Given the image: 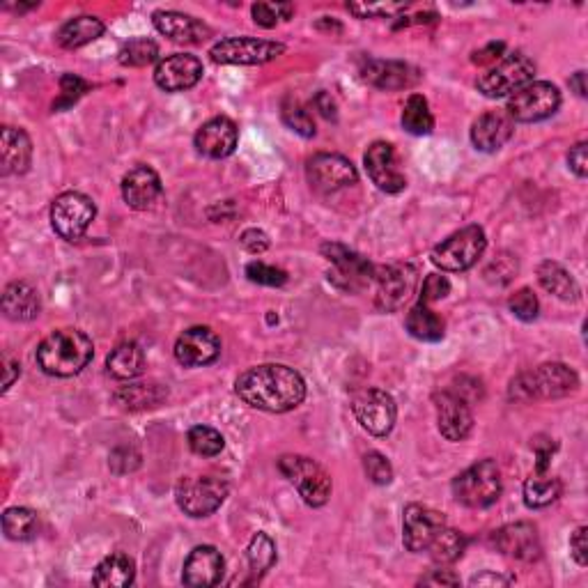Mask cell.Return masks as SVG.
Here are the masks:
<instances>
[{
	"instance_id": "obj_1",
	"label": "cell",
	"mask_w": 588,
	"mask_h": 588,
	"mask_svg": "<svg viewBox=\"0 0 588 588\" xmlns=\"http://www.w3.org/2000/svg\"><path fill=\"white\" fill-rule=\"evenodd\" d=\"M235 393L260 412L285 414L306 398V382L297 370L283 363H262L244 370L235 382Z\"/></svg>"
},
{
	"instance_id": "obj_2",
	"label": "cell",
	"mask_w": 588,
	"mask_h": 588,
	"mask_svg": "<svg viewBox=\"0 0 588 588\" xmlns=\"http://www.w3.org/2000/svg\"><path fill=\"white\" fill-rule=\"evenodd\" d=\"M95 357V345L81 329H58L37 347V363L51 377H74Z\"/></svg>"
},
{
	"instance_id": "obj_3",
	"label": "cell",
	"mask_w": 588,
	"mask_h": 588,
	"mask_svg": "<svg viewBox=\"0 0 588 588\" xmlns=\"http://www.w3.org/2000/svg\"><path fill=\"white\" fill-rule=\"evenodd\" d=\"M579 389V377L566 363H543L536 370L517 375L510 382L508 396L517 402L559 400Z\"/></svg>"
},
{
	"instance_id": "obj_4",
	"label": "cell",
	"mask_w": 588,
	"mask_h": 588,
	"mask_svg": "<svg viewBox=\"0 0 588 588\" xmlns=\"http://www.w3.org/2000/svg\"><path fill=\"white\" fill-rule=\"evenodd\" d=\"M453 497L467 508H490L501 497V471L497 462L481 460L455 476Z\"/></svg>"
},
{
	"instance_id": "obj_5",
	"label": "cell",
	"mask_w": 588,
	"mask_h": 588,
	"mask_svg": "<svg viewBox=\"0 0 588 588\" xmlns=\"http://www.w3.org/2000/svg\"><path fill=\"white\" fill-rule=\"evenodd\" d=\"M536 76V65L529 56H524L522 51L508 53L499 60L497 65H492L485 74L478 76L476 88L483 92L485 97L499 99L515 95L517 90H522L524 85H529Z\"/></svg>"
},
{
	"instance_id": "obj_6",
	"label": "cell",
	"mask_w": 588,
	"mask_h": 588,
	"mask_svg": "<svg viewBox=\"0 0 588 588\" xmlns=\"http://www.w3.org/2000/svg\"><path fill=\"white\" fill-rule=\"evenodd\" d=\"M278 469L288 481L297 487L299 497L304 499V504L311 508H320L331 497V476L322 464L306 458V455H283L278 460Z\"/></svg>"
},
{
	"instance_id": "obj_7",
	"label": "cell",
	"mask_w": 588,
	"mask_h": 588,
	"mask_svg": "<svg viewBox=\"0 0 588 588\" xmlns=\"http://www.w3.org/2000/svg\"><path fill=\"white\" fill-rule=\"evenodd\" d=\"M230 492L228 481L221 476H189L182 478L175 487V499L177 506L184 510V515L189 517H207L216 513L223 506Z\"/></svg>"
},
{
	"instance_id": "obj_8",
	"label": "cell",
	"mask_w": 588,
	"mask_h": 588,
	"mask_svg": "<svg viewBox=\"0 0 588 588\" xmlns=\"http://www.w3.org/2000/svg\"><path fill=\"white\" fill-rule=\"evenodd\" d=\"M487 246L485 230L481 226H467L451 237L444 239L435 251H432V262L441 272H467L483 258Z\"/></svg>"
},
{
	"instance_id": "obj_9",
	"label": "cell",
	"mask_w": 588,
	"mask_h": 588,
	"mask_svg": "<svg viewBox=\"0 0 588 588\" xmlns=\"http://www.w3.org/2000/svg\"><path fill=\"white\" fill-rule=\"evenodd\" d=\"M375 306L382 313H396L412 299L419 285V269L409 262H398V265H386L375 269Z\"/></svg>"
},
{
	"instance_id": "obj_10",
	"label": "cell",
	"mask_w": 588,
	"mask_h": 588,
	"mask_svg": "<svg viewBox=\"0 0 588 588\" xmlns=\"http://www.w3.org/2000/svg\"><path fill=\"white\" fill-rule=\"evenodd\" d=\"M561 106V92L549 81H531L508 99V118L513 122H540L552 118Z\"/></svg>"
},
{
	"instance_id": "obj_11",
	"label": "cell",
	"mask_w": 588,
	"mask_h": 588,
	"mask_svg": "<svg viewBox=\"0 0 588 588\" xmlns=\"http://www.w3.org/2000/svg\"><path fill=\"white\" fill-rule=\"evenodd\" d=\"M97 207L92 198L79 191H67L53 200L51 205V226L67 242H76L88 232L90 223L95 221Z\"/></svg>"
},
{
	"instance_id": "obj_12",
	"label": "cell",
	"mask_w": 588,
	"mask_h": 588,
	"mask_svg": "<svg viewBox=\"0 0 588 588\" xmlns=\"http://www.w3.org/2000/svg\"><path fill=\"white\" fill-rule=\"evenodd\" d=\"M285 46L281 42L258 40V37H226L210 49L216 65H265L281 58Z\"/></svg>"
},
{
	"instance_id": "obj_13",
	"label": "cell",
	"mask_w": 588,
	"mask_h": 588,
	"mask_svg": "<svg viewBox=\"0 0 588 588\" xmlns=\"http://www.w3.org/2000/svg\"><path fill=\"white\" fill-rule=\"evenodd\" d=\"M306 177L311 189L329 196V193L343 191L347 187H354L359 182V173L354 164L343 154L320 152L313 154L306 164Z\"/></svg>"
},
{
	"instance_id": "obj_14",
	"label": "cell",
	"mask_w": 588,
	"mask_h": 588,
	"mask_svg": "<svg viewBox=\"0 0 588 588\" xmlns=\"http://www.w3.org/2000/svg\"><path fill=\"white\" fill-rule=\"evenodd\" d=\"M352 412L359 425L373 437H386L398 419V407L391 393L384 389H363L354 396Z\"/></svg>"
},
{
	"instance_id": "obj_15",
	"label": "cell",
	"mask_w": 588,
	"mask_h": 588,
	"mask_svg": "<svg viewBox=\"0 0 588 588\" xmlns=\"http://www.w3.org/2000/svg\"><path fill=\"white\" fill-rule=\"evenodd\" d=\"M446 526V517L439 510L421 504H409L402 513V543L412 554L428 552L432 540Z\"/></svg>"
},
{
	"instance_id": "obj_16",
	"label": "cell",
	"mask_w": 588,
	"mask_h": 588,
	"mask_svg": "<svg viewBox=\"0 0 588 588\" xmlns=\"http://www.w3.org/2000/svg\"><path fill=\"white\" fill-rule=\"evenodd\" d=\"M322 255L334 265V274L331 276L343 290H361L363 285H368L375 278V267L363 255L347 249L343 244L327 242L322 246Z\"/></svg>"
},
{
	"instance_id": "obj_17",
	"label": "cell",
	"mask_w": 588,
	"mask_h": 588,
	"mask_svg": "<svg viewBox=\"0 0 588 588\" xmlns=\"http://www.w3.org/2000/svg\"><path fill=\"white\" fill-rule=\"evenodd\" d=\"M363 164H366L370 180H373V184L379 191L384 193L405 191L407 187L405 173L400 170L398 152L391 143L377 141L370 145L366 154H363Z\"/></svg>"
},
{
	"instance_id": "obj_18",
	"label": "cell",
	"mask_w": 588,
	"mask_h": 588,
	"mask_svg": "<svg viewBox=\"0 0 588 588\" xmlns=\"http://www.w3.org/2000/svg\"><path fill=\"white\" fill-rule=\"evenodd\" d=\"M492 545L497 547V552L524 563L538 561L540 554H543L538 529L529 522H515V524L501 526V529L492 533Z\"/></svg>"
},
{
	"instance_id": "obj_19",
	"label": "cell",
	"mask_w": 588,
	"mask_h": 588,
	"mask_svg": "<svg viewBox=\"0 0 588 588\" xmlns=\"http://www.w3.org/2000/svg\"><path fill=\"white\" fill-rule=\"evenodd\" d=\"M221 354V340L210 327H191L182 331L175 343V359L184 368L210 366Z\"/></svg>"
},
{
	"instance_id": "obj_20",
	"label": "cell",
	"mask_w": 588,
	"mask_h": 588,
	"mask_svg": "<svg viewBox=\"0 0 588 588\" xmlns=\"http://www.w3.org/2000/svg\"><path fill=\"white\" fill-rule=\"evenodd\" d=\"M203 63L191 53H173L164 60H159L154 69V83L166 92H187L196 88L203 79Z\"/></svg>"
},
{
	"instance_id": "obj_21",
	"label": "cell",
	"mask_w": 588,
	"mask_h": 588,
	"mask_svg": "<svg viewBox=\"0 0 588 588\" xmlns=\"http://www.w3.org/2000/svg\"><path fill=\"white\" fill-rule=\"evenodd\" d=\"M435 409L441 437L448 441H462L471 435V430H474V414H471L469 402L462 400L458 393H453L451 389L437 393Z\"/></svg>"
},
{
	"instance_id": "obj_22",
	"label": "cell",
	"mask_w": 588,
	"mask_h": 588,
	"mask_svg": "<svg viewBox=\"0 0 588 588\" xmlns=\"http://www.w3.org/2000/svg\"><path fill=\"white\" fill-rule=\"evenodd\" d=\"M239 143V129L230 118H212L207 120L205 125H200L196 131V138H193V145L196 150L207 159H226L235 152Z\"/></svg>"
},
{
	"instance_id": "obj_23",
	"label": "cell",
	"mask_w": 588,
	"mask_h": 588,
	"mask_svg": "<svg viewBox=\"0 0 588 588\" xmlns=\"http://www.w3.org/2000/svg\"><path fill=\"white\" fill-rule=\"evenodd\" d=\"M363 81L373 85L377 90H407L419 83V69L398 60H377L368 58L361 65Z\"/></svg>"
},
{
	"instance_id": "obj_24",
	"label": "cell",
	"mask_w": 588,
	"mask_h": 588,
	"mask_svg": "<svg viewBox=\"0 0 588 588\" xmlns=\"http://www.w3.org/2000/svg\"><path fill=\"white\" fill-rule=\"evenodd\" d=\"M164 187H161V177L157 170L150 166H134L129 173L122 177V198L125 203L136 212H145L154 207V203L161 198Z\"/></svg>"
},
{
	"instance_id": "obj_25",
	"label": "cell",
	"mask_w": 588,
	"mask_h": 588,
	"mask_svg": "<svg viewBox=\"0 0 588 588\" xmlns=\"http://www.w3.org/2000/svg\"><path fill=\"white\" fill-rule=\"evenodd\" d=\"M223 570H226V561H223L219 549L200 545L184 561L182 582L191 588H210L221 582Z\"/></svg>"
},
{
	"instance_id": "obj_26",
	"label": "cell",
	"mask_w": 588,
	"mask_h": 588,
	"mask_svg": "<svg viewBox=\"0 0 588 588\" xmlns=\"http://www.w3.org/2000/svg\"><path fill=\"white\" fill-rule=\"evenodd\" d=\"M515 131L506 111H487L471 125V143L481 152H499Z\"/></svg>"
},
{
	"instance_id": "obj_27",
	"label": "cell",
	"mask_w": 588,
	"mask_h": 588,
	"mask_svg": "<svg viewBox=\"0 0 588 588\" xmlns=\"http://www.w3.org/2000/svg\"><path fill=\"white\" fill-rule=\"evenodd\" d=\"M33 161V143L23 129L3 127L0 131V173L23 175Z\"/></svg>"
},
{
	"instance_id": "obj_28",
	"label": "cell",
	"mask_w": 588,
	"mask_h": 588,
	"mask_svg": "<svg viewBox=\"0 0 588 588\" xmlns=\"http://www.w3.org/2000/svg\"><path fill=\"white\" fill-rule=\"evenodd\" d=\"M152 23L161 35H166L168 40H173L177 44H198L207 40V35L212 33L203 21L193 19L189 17V14L173 12V10L154 12Z\"/></svg>"
},
{
	"instance_id": "obj_29",
	"label": "cell",
	"mask_w": 588,
	"mask_h": 588,
	"mask_svg": "<svg viewBox=\"0 0 588 588\" xmlns=\"http://www.w3.org/2000/svg\"><path fill=\"white\" fill-rule=\"evenodd\" d=\"M42 311L40 294L33 285L17 281L10 283L3 292V313L14 322H30Z\"/></svg>"
},
{
	"instance_id": "obj_30",
	"label": "cell",
	"mask_w": 588,
	"mask_h": 588,
	"mask_svg": "<svg viewBox=\"0 0 588 588\" xmlns=\"http://www.w3.org/2000/svg\"><path fill=\"white\" fill-rule=\"evenodd\" d=\"M136 579V563L125 552H115L99 563L92 575V584L99 588H125Z\"/></svg>"
},
{
	"instance_id": "obj_31",
	"label": "cell",
	"mask_w": 588,
	"mask_h": 588,
	"mask_svg": "<svg viewBox=\"0 0 588 588\" xmlns=\"http://www.w3.org/2000/svg\"><path fill=\"white\" fill-rule=\"evenodd\" d=\"M106 368H108V373H111L115 379H122V382L136 379L145 368L143 347L134 343V340L120 343L111 354H108Z\"/></svg>"
},
{
	"instance_id": "obj_32",
	"label": "cell",
	"mask_w": 588,
	"mask_h": 588,
	"mask_svg": "<svg viewBox=\"0 0 588 588\" xmlns=\"http://www.w3.org/2000/svg\"><path fill=\"white\" fill-rule=\"evenodd\" d=\"M104 21L97 17H90V14H83V17L69 19L63 28L58 30L56 40L63 49H81V46L99 40L104 35Z\"/></svg>"
},
{
	"instance_id": "obj_33",
	"label": "cell",
	"mask_w": 588,
	"mask_h": 588,
	"mask_svg": "<svg viewBox=\"0 0 588 588\" xmlns=\"http://www.w3.org/2000/svg\"><path fill=\"white\" fill-rule=\"evenodd\" d=\"M405 329L409 331V336L423 340V343H439V340L446 336L444 320H441L428 304H416L412 311L407 313Z\"/></svg>"
},
{
	"instance_id": "obj_34",
	"label": "cell",
	"mask_w": 588,
	"mask_h": 588,
	"mask_svg": "<svg viewBox=\"0 0 588 588\" xmlns=\"http://www.w3.org/2000/svg\"><path fill=\"white\" fill-rule=\"evenodd\" d=\"M538 281L549 294H554V297H559L561 301H577L579 294H582L575 278H572L568 269L561 267L559 262H543V265L538 267Z\"/></svg>"
},
{
	"instance_id": "obj_35",
	"label": "cell",
	"mask_w": 588,
	"mask_h": 588,
	"mask_svg": "<svg viewBox=\"0 0 588 588\" xmlns=\"http://www.w3.org/2000/svg\"><path fill=\"white\" fill-rule=\"evenodd\" d=\"M563 485L556 476H549L547 471H536L526 478L524 483V504L529 508H547L561 497Z\"/></svg>"
},
{
	"instance_id": "obj_36",
	"label": "cell",
	"mask_w": 588,
	"mask_h": 588,
	"mask_svg": "<svg viewBox=\"0 0 588 588\" xmlns=\"http://www.w3.org/2000/svg\"><path fill=\"white\" fill-rule=\"evenodd\" d=\"M402 129L412 136H428L435 129V115L430 111L428 99L419 92L409 95L405 108H402Z\"/></svg>"
},
{
	"instance_id": "obj_37",
	"label": "cell",
	"mask_w": 588,
	"mask_h": 588,
	"mask_svg": "<svg viewBox=\"0 0 588 588\" xmlns=\"http://www.w3.org/2000/svg\"><path fill=\"white\" fill-rule=\"evenodd\" d=\"M40 531V517L35 510L30 508H7L3 513V533L5 538L14 540V543H26L33 540Z\"/></svg>"
},
{
	"instance_id": "obj_38",
	"label": "cell",
	"mask_w": 588,
	"mask_h": 588,
	"mask_svg": "<svg viewBox=\"0 0 588 588\" xmlns=\"http://www.w3.org/2000/svg\"><path fill=\"white\" fill-rule=\"evenodd\" d=\"M467 549V536L462 531H455L451 526H444L437 533V538L432 540L430 545V556L435 563H441V566H448V563H455L464 554Z\"/></svg>"
},
{
	"instance_id": "obj_39",
	"label": "cell",
	"mask_w": 588,
	"mask_h": 588,
	"mask_svg": "<svg viewBox=\"0 0 588 588\" xmlns=\"http://www.w3.org/2000/svg\"><path fill=\"white\" fill-rule=\"evenodd\" d=\"M246 559H249V568L253 579H260L262 575H267L269 570L276 566V543L267 533H255L249 543V549H246Z\"/></svg>"
},
{
	"instance_id": "obj_40",
	"label": "cell",
	"mask_w": 588,
	"mask_h": 588,
	"mask_svg": "<svg viewBox=\"0 0 588 588\" xmlns=\"http://www.w3.org/2000/svg\"><path fill=\"white\" fill-rule=\"evenodd\" d=\"M189 448L200 458H216L226 446V439L219 430L210 428V425H193L189 430Z\"/></svg>"
},
{
	"instance_id": "obj_41",
	"label": "cell",
	"mask_w": 588,
	"mask_h": 588,
	"mask_svg": "<svg viewBox=\"0 0 588 588\" xmlns=\"http://www.w3.org/2000/svg\"><path fill=\"white\" fill-rule=\"evenodd\" d=\"M164 396L166 393L161 391L159 386L131 384V386H125V389H120L118 393H115V400L129 409H143V407L159 405V402L164 400Z\"/></svg>"
},
{
	"instance_id": "obj_42",
	"label": "cell",
	"mask_w": 588,
	"mask_h": 588,
	"mask_svg": "<svg viewBox=\"0 0 588 588\" xmlns=\"http://www.w3.org/2000/svg\"><path fill=\"white\" fill-rule=\"evenodd\" d=\"M157 58H159V46H157V42L147 40V37H136V40H129L118 53L120 65H125V67H145V65L154 63Z\"/></svg>"
},
{
	"instance_id": "obj_43",
	"label": "cell",
	"mask_w": 588,
	"mask_h": 588,
	"mask_svg": "<svg viewBox=\"0 0 588 588\" xmlns=\"http://www.w3.org/2000/svg\"><path fill=\"white\" fill-rule=\"evenodd\" d=\"M283 122L288 125L292 131H297L299 136L311 138L315 136V120L308 108L299 102V99H285L283 102Z\"/></svg>"
},
{
	"instance_id": "obj_44",
	"label": "cell",
	"mask_w": 588,
	"mask_h": 588,
	"mask_svg": "<svg viewBox=\"0 0 588 588\" xmlns=\"http://www.w3.org/2000/svg\"><path fill=\"white\" fill-rule=\"evenodd\" d=\"M253 21L262 28H274L281 21H288L294 14L292 3H255L251 7Z\"/></svg>"
},
{
	"instance_id": "obj_45",
	"label": "cell",
	"mask_w": 588,
	"mask_h": 588,
	"mask_svg": "<svg viewBox=\"0 0 588 588\" xmlns=\"http://www.w3.org/2000/svg\"><path fill=\"white\" fill-rule=\"evenodd\" d=\"M90 85L85 83L81 76L76 74H65L63 79H60V97L58 102L53 104V111H65V108L74 106L79 99L88 92Z\"/></svg>"
},
{
	"instance_id": "obj_46",
	"label": "cell",
	"mask_w": 588,
	"mask_h": 588,
	"mask_svg": "<svg viewBox=\"0 0 588 588\" xmlns=\"http://www.w3.org/2000/svg\"><path fill=\"white\" fill-rule=\"evenodd\" d=\"M508 308L510 313H513L517 320L522 322H533L538 317L540 311V301L536 294H533L529 288H522L517 290L513 297L508 299Z\"/></svg>"
},
{
	"instance_id": "obj_47",
	"label": "cell",
	"mask_w": 588,
	"mask_h": 588,
	"mask_svg": "<svg viewBox=\"0 0 588 588\" xmlns=\"http://www.w3.org/2000/svg\"><path fill=\"white\" fill-rule=\"evenodd\" d=\"M246 278H249L251 283L267 285V288H281V285H285V281H288V274H285L283 269L265 265V262L258 260L246 265Z\"/></svg>"
},
{
	"instance_id": "obj_48",
	"label": "cell",
	"mask_w": 588,
	"mask_h": 588,
	"mask_svg": "<svg viewBox=\"0 0 588 588\" xmlns=\"http://www.w3.org/2000/svg\"><path fill=\"white\" fill-rule=\"evenodd\" d=\"M363 471H366V476L373 481L375 485H391L393 481V467L391 462L384 458L382 453H368L366 458H363Z\"/></svg>"
},
{
	"instance_id": "obj_49",
	"label": "cell",
	"mask_w": 588,
	"mask_h": 588,
	"mask_svg": "<svg viewBox=\"0 0 588 588\" xmlns=\"http://www.w3.org/2000/svg\"><path fill=\"white\" fill-rule=\"evenodd\" d=\"M347 10L357 14L359 19H373V17H396L398 12L407 10V3H377V5H347Z\"/></svg>"
},
{
	"instance_id": "obj_50",
	"label": "cell",
	"mask_w": 588,
	"mask_h": 588,
	"mask_svg": "<svg viewBox=\"0 0 588 588\" xmlns=\"http://www.w3.org/2000/svg\"><path fill=\"white\" fill-rule=\"evenodd\" d=\"M451 294V281L441 274H430L423 281L421 288V304H435V301L446 299Z\"/></svg>"
},
{
	"instance_id": "obj_51",
	"label": "cell",
	"mask_w": 588,
	"mask_h": 588,
	"mask_svg": "<svg viewBox=\"0 0 588 588\" xmlns=\"http://www.w3.org/2000/svg\"><path fill=\"white\" fill-rule=\"evenodd\" d=\"M570 554H572V559L577 561V566H582V568L588 566V529L586 526H579V529L572 533Z\"/></svg>"
},
{
	"instance_id": "obj_52",
	"label": "cell",
	"mask_w": 588,
	"mask_h": 588,
	"mask_svg": "<svg viewBox=\"0 0 588 588\" xmlns=\"http://www.w3.org/2000/svg\"><path fill=\"white\" fill-rule=\"evenodd\" d=\"M239 242H242L244 249L249 251V253H253V255H260V253H265L269 249L267 235L262 230H255V228L246 230L244 235H242V239H239Z\"/></svg>"
},
{
	"instance_id": "obj_53",
	"label": "cell",
	"mask_w": 588,
	"mask_h": 588,
	"mask_svg": "<svg viewBox=\"0 0 588 588\" xmlns=\"http://www.w3.org/2000/svg\"><path fill=\"white\" fill-rule=\"evenodd\" d=\"M586 143H577L572 150L568 152V166L572 173H575L577 177H584L588 175V154H586Z\"/></svg>"
},
{
	"instance_id": "obj_54",
	"label": "cell",
	"mask_w": 588,
	"mask_h": 588,
	"mask_svg": "<svg viewBox=\"0 0 588 588\" xmlns=\"http://www.w3.org/2000/svg\"><path fill=\"white\" fill-rule=\"evenodd\" d=\"M504 51H506L504 42H492V44H487L485 49L476 51L474 58H471V60H474L476 65H497L501 60V56H504Z\"/></svg>"
},
{
	"instance_id": "obj_55",
	"label": "cell",
	"mask_w": 588,
	"mask_h": 588,
	"mask_svg": "<svg viewBox=\"0 0 588 588\" xmlns=\"http://www.w3.org/2000/svg\"><path fill=\"white\" fill-rule=\"evenodd\" d=\"M421 586H460V577L451 570H432L428 577H423Z\"/></svg>"
},
{
	"instance_id": "obj_56",
	"label": "cell",
	"mask_w": 588,
	"mask_h": 588,
	"mask_svg": "<svg viewBox=\"0 0 588 588\" xmlns=\"http://www.w3.org/2000/svg\"><path fill=\"white\" fill-rule=\"evenodd\" d=\"M3 373H5V379H3V393L12 389V384L17 382L19 375H21V366L19 361H14L10 357L3 359Z\"/></svg>"
},
{
	"instance_id": "obj_57",
	"label": "cell",
	"mask_w": 588,
	"mask_h": 588,
	"mask_svg": "<svg viewBox=\"0 0 588 588\" xmlns=\"http://www.w3.org/2000/svg\"><path fill=\"white\" fill-rule=\"evenodd\" d=\"M315 108L320 111L324 118L327 120H336V102L331 99V95H327V92H320V95L315 97Z\"/></svg>"
},
{
	"instance_id": "obj_58",
	"label": "cell",
	"mask_w": 588,
	"mask_h": 588,
	"mask_svg": "<svg viewBox=\"0 0 588 588\" xmlns=\"http://www.w3.org/2000/svg\"><path fill=\"white\" fill-rule=\"evenodd\" d=\"M508 579L494 575V572H483V575H476L471 579V586H506Z\"/></svg>"
},
{
	"instance_id": "obj_59",
	"label": "cell",
	"mask_w": 588,
	"mask_h": 588,
	"mask_svg": "<svg viewBox=\"0 0 588 588\" xmlns=\"http://www.w3.org/2000/svg\"><path fill=\"white\" fill-rule=\"evenodd\" d=\"M570 88L577 92L579 97H586V72H577L570 79Z\"/></svg>"
}]
</instances>
